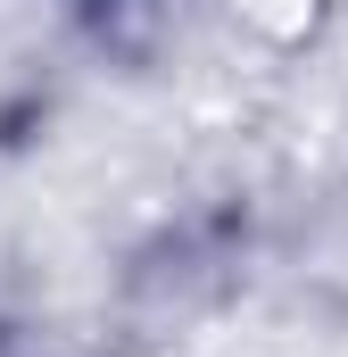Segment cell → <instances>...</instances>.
<instances>
[{
	"label": "cell",
	"mask_w": 348,
	"mask_h": 357,
	"mask_svg": "<svg viewBox=\"0 0 348 357\" xmlns=\"http://www.w3.org/2000/svg\"><path fill=\"white\" fill-rule=\"evenodd\" d=\"M307 266H315V274H324V282L348 299V199L324 216V225H315V241H307Z\"/></svg>",
	"instance_id": "1"
}]
</instances>
